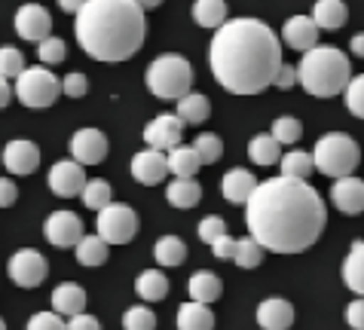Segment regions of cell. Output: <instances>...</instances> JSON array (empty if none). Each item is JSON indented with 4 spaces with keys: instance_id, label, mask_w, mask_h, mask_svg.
Returning <instances> with one entry per match:
<instances>
[{
    "instance_id": "cell-1",
    "label": "cell",
    "mask_w": 364,
    "mask_h": 330,
    "mask_svg": "<svg viewBox=\"0 0 364 330\" xmlns=\"http://www.w3.org/2000/svg\"><path fill=\"white\" fill-rule=\"evenodd\" d=\"M245 224L251 238L272 254H300L325 233L328 208L321 193L300 177H269L260 181L245 202Z\"/></svg>"
},
{
    "instance_id": "cell-2",
    "label": "cell",
    "mask_w": 364,
    "mask_h": 330,
    "mask_svg": "<svg viewBox=\"0 0 364 330\" xmlns=\"http://www.w3.org/2000/svg\"><path fill=\"white\" fill-rule=\"evenodd\" d=\"M218 86L232 95H260L276 86L282 71V40L260 18H227L208 46Z\"/></svg>"
},
{
    "instance_id": "cell-3",
    "label": "cell",
    "mask_w": 364,
    "mask_h": 330,
    "mask_svg": "<svg viewBox=\"0 0 364 330\" xmlns=\"http://www.w3.org/2000/svg\"><path fill=\"white\" fill-rule=\"evenodd\" d=\"M74 34L95 62H126L144 46V9L135 0H86L74 18Z\"/></svg>"
},
{
    "instance_id": "cell-4",
    "label": "cell",
    "mask_w": 364,
    "mask_h": 330,
    "mask_svg": "<svg viewBox=\"0 0 364 330\" xmlns=\"http://www.w3.org/2000/svg\"><path fill=\"white\" fill-rule=\"evenodd\" d=\"M297 71H300V86L316 98H333L346 92L352 79L349 58L337 46H316L309 53H303Z\"/></svg>"
},
{
    "instance_id": "cell-5",
    "label": "cell",
    "mask_w": 364,
    "mask_h": 330,
    "mask_svg": "<svg viewBox=\"0 0 364 330\" xmlns=\"http://www.w3.org/2000/svg\"><path fill=\"white\" fill-rule=\"evenodd\" d=\"M144 79H147V89L156 98H163V101H178V98H184L190 89H193V67H190V62L184 55L163 53L150 62Z\"/></svg>"
},
{
    "instance_id": "cell-6",
    "label": "cell",
    "mask_w": 364,
    "mask_h": 330,
    "mask_svg": "<svg viewBox=\"0 0 364 330\" xmlns=\"http://www.w3.org/2000/svg\"><path fill=\"white\" fill-rule=\"evenodd\" d=\"M316 172H321L325 177H349L361 163V147L355 144V138L346 132H328L318 138L316 150Z\"/></svg>"
},
{
    "instance_id": "cell-7",
    "label": "cell",
    "mask_w": 364,
    "mask_h": 330,
    "mask_svg": "<svg viewBox=\"0 0 364 330\" xmlns=\"http://www.w3.org/2000/svg\"><path fill=\"white\" fill-rule=\"evenodd\" d=\"M13 89H16V98L25 107L43 110L58 101V95H62V79L49 71V67H25V71L16 77Z\"/></svg>"
},
{
    "instance_id": "cell-8",
    "label": "cell",
    "mask_w": 364,
    "mask_h": 330,
    "mask_svg": "<svg viewBox=\"0 0 364 330\" xmlns=\"http://www.w3.org/2000/svg\"><path fill=\"white\" fill-rule=\"evenodd\" d=\"M138 233V214L123 202H110L98 211V236L107 245H129Z\"/></svg>"
},
{
    "instance_id": "cell-9",
    "label": "cell",
    "mask_w": 364,
    "mask_h": 330,
    "mask_svg": "<svg viewBox=\"0 0 364 330\" xmlns=\"http://www.w3.org/2000/svg\"><path fill=\"white\" fill-rule=\"evenodd\" d=\"M6 273L18 287H28V291H31V287L43 285V278L49 273V263H46L43 254L34 251V248H22V251H16L13 257H9Z\"/></svg>"
},
{
    "instance_id": "cell-10",
    "label": "cell",
    "mask_w": 364,
    "mask_h": 330,
    "mask_svg": "<svg viewBox=\"0 0 364 330\" xmlns=\"http://www.w3.org/2000/svg\"><path fill=\"white\" fill-rule=\"evenodd\" d=\"M86 165H80L77 159H62V163L53 165L46 184L49 189L58 196V199H74V196H83V187H86Z\"/></svg>"
},
{
    "instance_id": "cell-11",
    "label": "cell",
    "mask_w": 364,
    "mask_h": 330,
    "mask_svg": "<svg viewBox=\"0 0 364 330\" xmlns=\"http://www.w3.org/2000/svg\"><path fill=\"white\" fill-rule=\"evenodd\" d=\"M43 236L49 245L55 248H77L80 238H83V220L74 211H53L43 224Z\"/></svg>"
},
{
    "instance_id": "cell-12",
    "label": "cell",
    "mask_w": 364,
    "mask_h": 330,
    "mask_svg": "<svg viewBox=\"0 0 364 330\" xmlns=\"http://www.w3.org/2000/svg\"><path fill=\"white\" fill-rule=\"evenodd\" d=\"M16 34L28 40V43H40L53 34V18H49V9L40 4H25L16 9Z\"/></svg>"
},
{
    "instance_id": "cell-13",
    "label": "cell",
    "mask_w": 364,
    "mask_h": 330,
    "mask_svg": "<svg viewBox=\"0 0 364 330\" xmlns=\"http://www.w3.org/2000/svg\"><path fill=\"white\" fill-rule=\"evenodd\" d=\"M181 138H184V119L178 114H159L144 126V141L154 150H166L168 153L171 147L181 144Z\"/></svg>"
},
{
    "instance_id": "cell-14",
    "label": "cell",
    "mask_w": 364,
    "mask_h": 330,
    "mask_svg": "<svg viewBox=\"0 0 364 330\" xmlns=\"http://www.w3.org/2000/svg\"><path fill=\"white\" fill-rule=\"evenodd\" d=\"M68 147L80 165H98L107 156V135L101 128H80V132H74Z\"/></svg>"
},
{
    "instance_id": "cell-15",
    "label": "cell",
    "mask_w": 364,
    "mask_h": 330,
    "mask_svg": "<svg viewBox=\"0 0 364 330\" xmlns=\"http://www.w3.org/2000/svg\"><path fill=\"white\" fill-rule=\"evenodd\" d=\"M168 175V153L166 150H141V153L132 156V177L144 187H154V184H163Z\"/></svg>"
},
{
    "instance_id": "cell-16",
    "label": "cell",
    "mask_w": 364,
    "mask_h": 330,
    "mask_svg": "<svg viewBox=\"0 0 364 330\" xmlns=\"http://www.w3.org/2000/svg\"><path fill=\"white\" fill-rule=\"evenodd\" d=\"M4 165L9 175H34L37 165H40V147L28 138H13L6 147H4Z\"/></svg>"
},
{
    "instance_id": "cell-17",
    "label": "cell",
    "mask_w": 364,
    "mask_h": 330,
    "mask_svg": "<svg viewBox=\"0 0 364 330\" xmlns=\"http://www.w3.org/2000/svg\"><path fill=\"white\" fill-rule=\"evenodd\" d=\"M331 202L340 214H349V217L361 214L364 211V181L355 175L337 177L333 187H331Z\"/></svg>"
},
{
    "instance_id": "cell-18",
    "label": "cell",
    "mask_w": 364,
    "mask_h": 330,
    "mask_svg": "<svg viewBox=\"0 0 364 330\" xmlns=\"http://www.w3.org/2000/svg\"><path fill=\"white\" fill-rule=\"evenodd\" d=\"M318 31L321 28L316 25L312 16H291L285 28H282V43L297 49V53H309V49L318 46Z\"/></svg>"
},
{
    "instance_id": "cell-19",
    "label": "cell",
    "mask_w": 364,
    "mask_h": 330,
    "mask_svg": "<svg viewBox=\"0 0 364 330\" xmlns=\"http://www.w3.org/2000/svg\"><path fill=\"white\" fill-rule=\"evenodd\" d=\"M257 324L260 330H291V324H294V306L282 297H269L257 306Z\"/></svg>"
},
{
    "instance_id": "cell-20",
    "label": "cell",
    "mask_w": 364,
    "mask_h": 330,
    "mask_svg": "<svg viewBox=\"0 0 364 330\" xmlns=\"http://www.w3.org/2000/svg\"><path fill=\"white\" fill-rule=\"evenodd\" d=\"M257 184L260 181L248 172V168H232V172H227L224 177H220V196L232 205H245L251 199V193L257 189Z\"/></svg>"
},
{
    "instance_id": "cell-21",
    "label": "cell",
    "mask_w": 364,
    "mask_h": 330,
    "mask_svg": "<svg viewBox=\"0 0 364 330\" xmlns=\"http://www.w3.org/2000/svg\"><path fill=\"white\" fill-rule=\"evenodd\" d=\"M53 309L58 315H65V318H74L80 312H86V291H83V285L62 282L53 291Z\"/></svg>"
},
{
    "instance_id": "cell-22",
    "label": "cell",
    "mask_w": 364,
    "mask_h": 330,
    "mask_svg": "<svg viewBox=\"0 0 364 330\" xmlns=\"http://www.w3.org/2000/svg\"><path fill=\"white\" fill-rule=\"evenodd\" d=\"M187 291H190V299L211 306L215 299H220V294H224V285H220V278L215 273H208V269H199V273L190 275Z\"/></svg>"
},
{
    "instance_id": "cell-23",
    "label": "cell",
    "mask_w": 364,
    "mask_h": 330,
    "mask_svg": "<svg viewBox=\"0 0 364 330\" xmlns=\"http://www.w3.org/2000/svg\"><path fill=\"white\" fill-rule=\"evenodd\" d=\"M343 282L352 294L364 297V242H352L346 260H343Z\"/></svg>"
},
{
    "instance_id": "cell-24",
    "label": "cell",
    "mask_w": 364,
    "mask_h": 330,
    "mask_svg": "<svg viewBox=\"0 0 364 330\" xmlns=\"http://www.w3.org/2000/svg\"><path fill=\"white\" fill-rule=\"evenodd\" d=\"M205 165L202 163V156H199V150L193 144H178V147H171L168 150V172L175 175V177H193L199 168Z\"/></svg>"
},
{
    "instance_id": "cell-25",
    "label": "cell",
    "mask_w": 364,
    "mask_h": 330,
    "mask_svg": "<svg viewBox=\"0 0 364 330\" xmlns=\"http://www.w3.org/2000/svg\"><path fill=\"white\" fill-rule=\"evenodd\" d=\"M178 330H215V312L205 303H190L178 306Z\"/></svg>"
},
{
    "instance_id": "cell-26",
    "label": "cell",
    "mask_w": 364,
    "mask_h": 330,
    "mask_svg": "<svg viewBox=\"0 0 364 330\" xmlns=\"http://www.w3.org/2000/svg\"><path fill=\"white\" fill-rule=\"evenodd\" d=\"M312 18H316V25L321 28V31H337V28L346 25L349 9H346L343 0H316Z\"/></svg>"
},
{
    "instance_id": "cell-27",
    "label": "cell",
    "mask_w": 364,
    "mask_h": 330,
    "mask_svg": "<svg viewBox=\"0 0 364 330\" xmlns=\"http://www.w3.org/2000/svg\"><path fill=\"white\" fill-rule=\"evenodd\" d=\"M193 22L199 28H208V31H218L220 25L227 22V0H193Z\"/></svg>"
},
{
    "instance_id": "cell-28",
    "label": "cell",
    "mask_w": 364,
    "mask_h": 330,
    "mask_svg": "<svg viewBox=\"0 0 364 330\" xmlns=\"http://www.w3.org/2000/svg\"><path fill=\"white\" fill-rule=\"evenodd\" d=\"M135 291L141 299H147V303H159V299L168 297V278L163 269H144V273L135 278Z\"/></svg>"
},
{
    "instance_id": "cell-29",
    "label": "cell",
    "mask_w": 364,
    "mask_h": 330,
    "mask_svg": "<svg viewBox=\"0 0 364 330\" xmlns=\"http://www.w3.org/2000/svg\"><path fill=\"white\" fill-rule=\"evenodd\" d=\"M248 156H251V163H255V165L269 168V165L282 163V144L272 138V132L255 135V138H251V144H248Z\"/></svg>"
},
{
    "instance_id": "cell-30",
    "label": "cell",
    "mask_w": 364,
    "mask_h": 330,
    "mask_svg": "<svg viewBox=\"0 0 364 330\" xmlns=\"http://www.w3.org/2000/svg\"><path fill=\"white\" fill-rule=\"evenodd\" d=\"M175 114L184 119V126H199L211 116V101L202 92H187L184 98H178Z\"/></svg>"
},
{
    "instance_id": "cell-31",
    "label": "cell",
    "mask_w": 364,
    "mask_h": 330,
    "mask_svg": "<svg viewBox=\"0 0 364 330\" xmlns=\"http://www.w3.org/2000/svg\"><path fill=\"white\" fill-rule=\"evenodd\" d=\"M166 199L171 208H193L202 199V187L193 177H175V181L166 187Z\"/></svg>"
},
{
    "instance_id": "cell-32",
    "label": "cell",
    "mask_w": 364,
    "mask_h": 330,
    "mask_svg": "<svg viewBox=\"0 0 364 330\" xmlns=\"http://www.w3.org/2000/svg\"><path fill=\"white\" fill-rule=\"evenodd\" d=\"M154 257H156V263L159 266H181L187 260V245H184V238H178V236H159L156 238V248H154Z\"/></svg>"
},
{
    "instance_id": "cell-33",
    "label": "cell",
    "mask_w": 364,
    "mask_h": 330,
    "mask_svg": "<svg viewBox=\"0 0 364 330\" xmlns=\"http://www.w3.org/2000/svg\"><path fill=\"white\" fill-rule=\"evenodd\" d=\"M282 175L285 177H300V181H306V177L316 172V156L306 153V150H288V153H282Z\"/></svg>"
},
{
    "instance_id": "cell-34",
    "label": "cell",
    "mask_w": 364,
    "mask_h": 330,
    "mask_svg": "<svg viewBox=\"0 0 364 330\" xmlns=\"http://www.w3.org/2000/svg\"><path fill=\"white\" fill-rule=\"evenodd\" d=\"M107 254H110V245L98 233L95 236H83L80 238V245H77V260L83 266H105Z\"/></svg>"
},
{
    "instance_id": "cell-35",
    "label": "cell",
    "mask_w": 364,
    "mask_h": 330,
    "mask_svg": "<svg viewBox=\"0 0 364 330\" xmlns=\"http://www.w3.org/2000/svg\"><path fill=\"white\" fill-rule=\"evenodd\" d=\"M264 251L267 248L257 238H236V251H232V263L242 269H257L264 263Z\"/></svg>"
},
{
    "instance_id": "cell-36",
    "label": "cell",
    "mask_w": 364,
    "mask_h": 330,
    "mask_svg": "<svg viewBox=\"0 0 364 330\" xmlns=\"http://www.w3.org/2000/svg\"><path fill=\"white\" fill-rule=\"evenodd\" d=\"M114 202V189H110L107 181H101V177H92V181H86L83 187V205L92 208V211H101V208H107Z\"/></svg>"
},
{
    "instance_id": "cell-37",
    "label": "cell",
    "mask_w": 364,
    "mask_h": 330,
    "mask_svg": "<svg viewBox=\"0 0 364 330\" xmlns=\"http://www.w3.org/2000/svg\"><path fill=\"white\" fill-rule=\"evenodd\" d=\"M272 138L285 147V144H297L303 138V123L297 116H279L276 123H272Z\"/></svg>"
},
{
    "instance_id": "cell-38",
    "label": "cell",
    "mask_w": 364,
    "mask_h": 330,
    "mask_svg": "<svg viewBox=\"0 0 364 330\" xmlns=\"http://www.w3.org/2000/svg\"><path fill=\"white\" fill-rule=\"evenodd\" d=\"M37 58L43 65H62L65 58H68V43H65L62 37L49 34L46 40H40V43H37Z\"/></svg>"
},
{
    "instance_id": "cell-39",
    "label": "cell",
    "mask_w": 364,
    "mask_h": 330,
    "mask_svg": "<svg viewBox=\"0 0 364 330\" xmlns=\"http://www.w3.org/2000/svg\"><path fill=\"white\" fill-rule=\"evenodd\" d=\"M193 147L199 150V156H202V163H218L220 159V153H224V141L215 135V132H202V135H196V141H193Z\"/></svg>"
},
{
    "instance_id": "cell-40",
    "label": "cell",
    "mask_w": 364,
    "mask_h": 330,
    "mask_svg": "<svg viewBox=\"0 0 364 330\" xmlns=\"http://www.w3.org/2000/svg\"><path fill=\"white\" fill-rule=\"evenodd\" d=\"M123 327L126 330H156V315L147 306H132L123 315Z\"/></svg>"
},
{
    "instance_id": "cell-41",
    "label": "cell",
    "mask_w": 364,
    "mask_h": 330,
    "mask_svg": "<svg viewBox=\"0 0 364 330\" xmlns=\"http://www.w3.org/2000/svg\"><path fill=\"white\" fill-rule=\"evenodd\" d=\"M25 71V55L16 46H0V74L6 79H16Z\"/></svg>"
},
{
    "instance_id": "cell-42",
    "label": "cell",
    "mask_w": 364,
    "mask_h": 330,
    "mask_svg": "<svg viewBox=\"0 0 364 330\" xmlns=\"http://www.w3.org/2000/svg\"><path fill=\"white\" fill-rule=\"evenodd\" d=\"M346 107H349V114L352 116H358V119H364V74H358V77H352L349 79V86H346Z\"/></svg>"
},
{
    "instance_id": "cell-43",
    "label": "cell",
    "mask_w": 364,
    "mask_h": 330,
    "mask_svg": "<svg viewBox=\"0 0 364 330\" xmlns=\"http://www.w3.org/2000/svg\"><path fill=\"white\" fill-rule=\"evenodd\" d=\"M25 330H68V321H65V315H58L55 309L53 312H37L28 318V324Z\"/></svg>"
},
{
    "instance_id": "cell-44",
    "label": "cell",
    "mask_w": 364,
    "mask_h": 330,
    "mask_svg": "<svg viewBox=\"0 0 364 330\" xmlns=\"http://www.w3.org/2000/svg\"><path fill=\"white\" fill-rule=\"evenodd\" d=\"M199 242H205V245H215L220 236H227V220L224 217H205V220H199Z\"/></svg>"
},
{
    "instance_id": "cell-45",
    "label": "cell",
    "mask_w": 364,
    "mask_h": 330,
    "mask_svg": "<svg viewBox=\"0 0 364 330\" xmlns=\"http://www.w3.org/2000/svg\"><path fill=\"white\" fill-rule=\"evenodd\" d=\"M89 92V79H86V74H68L65 79H62V95H68V98H83Z\"/></svg>"
},
{
    "instance_id": "cell-46",
    "label": "cell",
    "mask_w": 364,
    "mask_h": 330,
    "mask_svg": "<svg viewBox=\"0 0 364 330\" xmlns=\"http://www.w3.org/2000/svg\"><path fill=\"white\" fill-rule=\"evenodd\" d=\"M346 324L352 330H364V297L352 299V303L346 306Z\"/></svg>"
},
{
    "instance_id": "cell-47",
    "label": "cell",
    "mask_w": 364,
    "mask_h": 330,
    "mask_svg": "<svg viewBox=\"0 0 364 330\" xmlns=\"http://www.w3.org/2000/svg\"><path fill=\"white\" fill-rule=\"evenodd\" d=\"M68 330H101V324H98L95 315L80 312V315H74V318H68Z\"/></svg>"
},
{
    "instance_id": "cell-48",
    "label": "cell",
    "mask_w": 364,
    "mask_h": 330,
    "mask_svg": "<svg viewBox=\"0 0 364 330\" xmlns=\"http://www.w3.org/2000/svg\"><path fill=\"white\" fill-rule=\"evenodd\" d=\"M16 199H18V187L9 177H0V208L16 205Z\"/></svg>"
},
{
    "instance_id": "cell-49",
    "label": "cell",
    "mask_w": 364,
    "mask_h": 330,
    "mask_svg": "<svg viewBox=\"0 0 364 330\" xmlns=\"http://www.w3.org/2000/svg\"><path fill=\"white\" fill-rule=\"evenodd\" d=\"M300 83V71L294 65H282V71H279V77H276V86L279 89H291V86H297Z\"/></svg>"
},
{
    "instance_id": "cell-50",
    "label": "cell",
    "mask_w": 364,
    "mask_h": 330,
    "mask_svg": "<svg viewBox=\"0 0 364 330\" xmlns=\"http://www.w3.org/2000/svg\"><path fill=\"white\" fill-rule=\"evenodd\" d=\"M211 251H215L218 260H232V251H236V238L230 236H220L215 245H211Z\"/></svg>"
},
{
    "instance_id": "cell-51",
    "label": "cell",
    "mask_w": 364,
    "mask_h": 330,
    "mask_svg": "<svg viewBox=\"0 0 364 330\" xmlns=\"http://www.w3.org/2000/svg\"><path fill=\"white\" fill-rule=\"evenodd\" d=\"M13 95H16V89L9 86V79H6L4 74H0V110H4L9 101H13Z\"/></svg>"
},
{
    "instance_id": "cell-52",
    "label": "cell",
    "mask_w": 364,
    "mask_h": 330,
    "mask_svg": "<svg viewBox=\"0 0 364 330\" xmlns=\"http://www.w3.org/2000/svg\"><path fill=\"white\" fill-rule=\"evenodd\" d=\"M83 6H86V0H58V9L68 13V16H77Z\"/></svg>"
},
{
    "instance_id": "cell-53",
    "label": "cell",
    "mask_w": 364,
    "mask_h": 330,
    "mask_svg": "<svg viewBox=\"0 0 364 330\" xmlns=\"http://www.w3.org/2000/svg\"><path fill=\"white\" fill-rule=\"evenodd\" d=\"M349 49H352V55L355 58H364V34H355L349 40Z\"/></svg>"
},
{
    "instance_id": "cell-54",
    "label": "cell",
    "mask_w": 364,
    "mask_h": 330,
    "mask_svg": "<svg viewBox=\"0 0 364 330\" xmlns=\"http://www.w3.org/2000/svg\"><path fill=\"white\" fill-rule=\"evenodd\" d=\"M135 4H138L141 9H144V13H147V9H156L159 4H163V0H135Z\"/></svg>"
},
{
    "instance_id": "cell-55",
    "label": "cell",
    "mask_w": 364,
    "mask_h": 330,
    "mask_svg": "<svg viewBox=\"0 0 364 330\" xmlns=\"http://www.w3.org/2000/svg\"><path fill=\"white\" fill-rule=\"evenodd\" d=\"M0 330H6V324H4V318H0Z\"/></svg>"
}]
</instances>
